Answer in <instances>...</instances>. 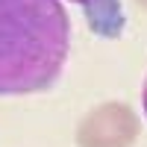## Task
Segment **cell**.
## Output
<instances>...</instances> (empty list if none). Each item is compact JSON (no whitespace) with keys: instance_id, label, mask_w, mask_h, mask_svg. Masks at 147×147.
<instances>
[{"instance_id":"6da1fadb","label":"cell","mask_w":147,"mask_h":147,"mask_svg":"<svg viewBox=\"0 0 147 147\" xmlns=\"http://www.w3.org/2000/svg\"><path fill=\"white\" fill-rule=\"evenodd\" d=\"M68 47L71 21L59 0H0V97L50 88Z\"/></svg>"},{"instance_id":"7a4b0ae2","label":"cell","mask_w":147,"mask_h":147,"mask_svg":"<svg viewBox=\"0 0 147 147\" xmlns=\"http://www.w3.org/2000/svg\"><path fill=\"white\" fill-rule=\"evenodd\" d=\"M136 138H138V118L121 100H106L94 106L77 127L80 147H129Z\"/></svg>"},{"instance_id":"3957f363","label":"cell","mask_w":147,"mask_h":147,"mask_svg":"<svg viewBox=\"0 0 147 147\" xmlns=\"http://www.w3.org/2000/svg\"><path fill=\"white\" fill-rule=\"evenodd\" d=\"M71 3L82 6L85 18H88V27L97 35L118 38L124 32V9H121V0H71Z\"/></svg>"},{"instance_id":"277c9868","label":"cell","mask_w":147,"mask_h":147,"mask_svg":"<svg viewBox=\"0 0 147 147\" xmlns=\"http://www.w3.org/2000/svg\"><path fill=\"white\" fill-rule=\"evenodd\" d=\"M141 106H144V115H147V80H144V91H141Z\"/></svg>"},{"instance_id":"5b68a950","label":"cell","mask_w":147,"mask_h":147,"mask_svg":"<svg viewBox=\"0 0 147 147\" xmlns=\"http://www.w3.org/2000/svg\"><path fill=\"white\" fill-rule=\"evenodd\" d=\"M138 3H141V6H144V9H147V0H138Z\"/></svg>"}]
</instances>
